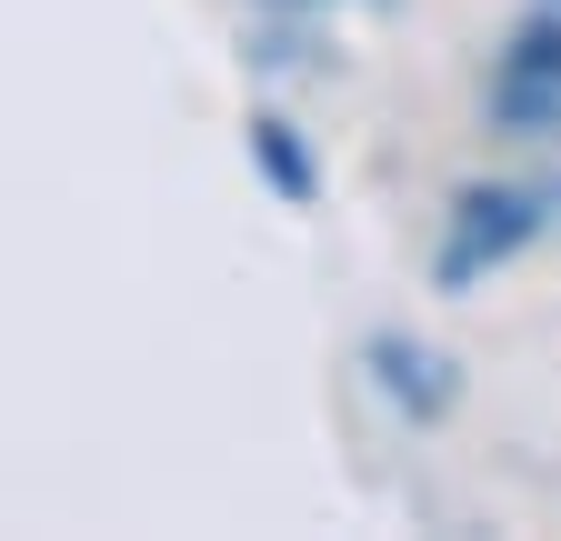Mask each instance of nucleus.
Listing matches in <instances>:
<instances>
[{"mask_svg":"<svg viewBox=\"0 0 561 541\" xmlns=\"http://www.w3.org/2000/svg\"><path fill=\"white\" fill-rule=\"evenodd\" d=\"M251 11H291L301 21V11H321V0H251Z\"/></svg>","mask_w":561,"mask_h":541,"instance_id":"39448f33","label":"nucleus"},{"mask_svg":"<svg viewBox=\"0 0 561 541\" xmlns=\"http://www.w3.org/2000/svg\"><path fill=\"white\" fill-rule=\"evenodd\" d=\"M251 171L291 200V211H311V200H321V161H311V141H301L280 111H251Z\"/></svg>","mask_w":561,"mask_h":541,"instance_id":"20e7f679","label":"nucleus"},{"mask_svg":"<svg viewBox=\"0 0 561 541\" xmlns=\"http://www.w3.org/2000/svg\"><path fill=\"white\" fill-rule=\"evenodd\" d=\"M541 211H551V200L522 191V181H471V191H451V211H442V251H432L442 291H471L481 270H502V261L541 231Z\"/></svg>","mask_w":561,"mask_h":541,"instance_id":"f03ea898","label":"nucleus"},{"mask_svg":"<svg viewBox=\"0 0 561 541\" xmlns=\"http://www.w3.org/2000/svg\"><path fill=\"white\" fill-rule=\"evenodd\" d=\"M362 361H371L381 401H391V412H411V422H442L451 401H461L451 361H442L432 342H411V331H371V342H362Z\"/></svg>","mask_w":561,"mask_h":541,"instance_id":"7ed1b4c3","label":"nucleus"},{"mask_svg":"<svg viewBox=\"0 0 561 541\" xmlns=\"http://www.w3.org/2000/svg\"><path fill=\"white\" fill-rule=\"evenodd\" d=\"M481 120L502 141H561V0H541L502 41V60L481 81Z\"/></svg>","mask_w":561,"mask_h":541,"instance_id":"f257e3e1","label":"nucleus"}]
</instances>
